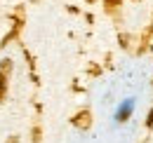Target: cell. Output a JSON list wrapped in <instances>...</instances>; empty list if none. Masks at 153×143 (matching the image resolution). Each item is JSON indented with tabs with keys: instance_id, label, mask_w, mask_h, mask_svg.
<instances>
[{
	"instance_id": "obj_4",
	"label": "cell",
	"mask_w": 153,
	"mask_h": 143,
	"mask_svg": "<svg viewBox=\"0 0 153 143\" xmlns=\"http://www.w3.org/2000/svg\"><path fill=\"white\" fill-rule=\"evenodd\" d=\"M106 2H108V5H115V2H118V0H106Z\"/></svg>"
},
{
	"instance_id": "obj_2",
	"label": "cell",
	"mask_w": 153,
	"mask_h": 143,
	"mask_svg": "<svg viewBox=\"0 0 153 143\" xmlns=\"http://www.w3.org/2000/svg\"><path fill=\"white\" fill-rule=\"evenodd\" d=\"M5 89H7V80H5V73L0 71V101H2V96H5Z\"/></svg>"
},
{
	"instance_id": "obj_3",
	"label": "cell",
	"mask_w": 153,
	"mask_h": 143,
	"mask_svg": "<svg viewBox=\"0 0 153 143\" xmlns=\"http://www.w3.org/2000/svg\"><path fill=\"white\" fill-rule=\"evenodd\" d=\"M149 125H153V108H151V113H149Z\"/></svg>"
},
{
	"instance_id": "obj_1",
	"label": "cell",
	"mask_w": 153,
	"mask_h": 143,
	"mask_svg": "<svg viewBox=\"0 0 153 143\" xmlns=\"http://www.w3.org/2000/svg\"><path fill=\"white\" fill-rule=\"evenodd\" d=\"M132 108H134V101L130 99V101H125L123 106L118 108V115H115V120L118 122H125V120H130V115H132Z\"/></svg>"
}]
</instances>
